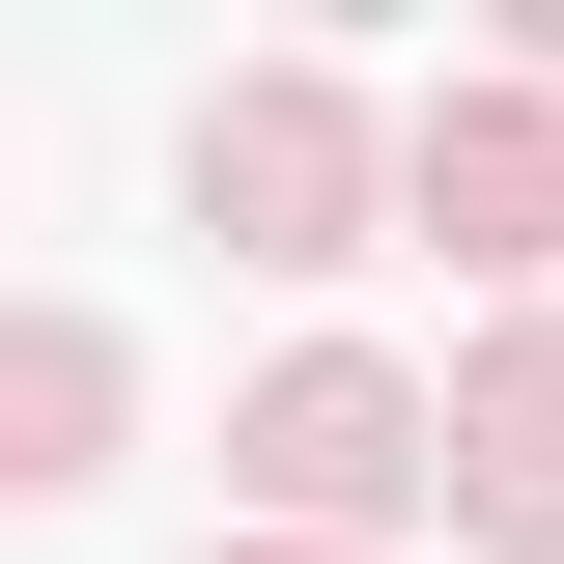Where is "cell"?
<instances>
[{
    "label": "cell",
    "mask_w": 564,
    "mask_h": 564,
    "mask_svg": "<svg viewBox=\"0 0 564 564\" xmlns=\"http://www.w3.org/2000/svg\"><path fill=\"white\" fill-rule=\"evenodd\" d=\"M0 480H113V339H85V311L0 339Z\"/></svg>",
    "instance_id": "5b68a950"
},
{
    "label": "cell",
    "mask_w": 564,
    "mask_h": 564,
    "mask_svg": "<svg viewBox=\"0 0 564 564\" xmlns=\"http://www.w3.org/2000/svg\"><path fill=\"white\" fill-rule=\"evenodd\" d=\"M452 536L564 564V339H480V395H452Z\"/></svg>",
    "instance_id": "277c9868"
},
{
    "label": "cell",
    "mask_w": 564,
    "mask_h": 564,
    "mask_svg": "<svg viewBox=\"0 0 564 564\" xmlns=\"http://www.w3.org/2000/svg\"><path fill=\"white\" fill-rule=\"evenodd\" d=\"M226 452H254V508L282 536H395V508H452V395H395V367H254V423H226Z\"/></svg>",
    "instance_id": "6da1fadb"
},
{
    "label": "cell",
    "mask_w": 564,
    "mask_h": 564,
    "mask_svg": "<svg viewBox=\"0 0 564 564\" xmlns=\"http://www.w3.org/2000/svg\"><path fill=\"white\" fill-rule=\"evenodd\" d=\"M198 226H226V254H282V282L367 254V113H339L311 57H254V85L198 113Z\"/></svg>",
    "instance_id": "7a4b0ae2"
},
{
    "label": "cell",
    "mask_w": 564,
    "mask_h": 564,
    "mask_svg": "<svg viewBox=\"0 0 564 564\" xmlns=\"http://www.w3.org/2000/svg\"><path fill=\"white\" fill-rule=\"evenodd\" d=\"M395 198H423V254H564V113H536V85H452V113H423L395 141Z\"/></svg>",
    "instance_id": "3957f363"
},
{
    "label": "cell",
    "mask_w": 564,
    "mask_h": 564,
    "mask_svg": "<svg viewBox=\"0 0 564 564\" xmlns=\"http://www.w3.org/2000/svg\"><path fill=\"white\" fill-rule=\"evenodd\" d=\"M254 564H282V536H254Z\"/></svg>",
    "instance_id": "8992f818"
}]
</instances>
